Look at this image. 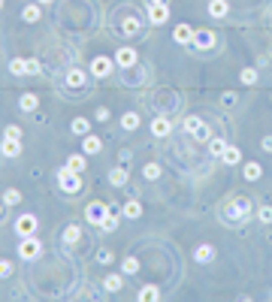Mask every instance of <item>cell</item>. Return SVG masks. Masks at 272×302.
<instances>
[{
    "instance_id": "cell-41",
    "label": "cell",
    "mask_w": 272,
    "mask_h": 302,
    "mask_svg": "<svg viewBox=\"0 0 272 302\" xmlns=\"http://www.w3.org/2000/svg\"><path fill=\"white\" fill-rule=\"evenodd\" d=\"M3 136H9V139H21V127H18V124H9V127L3 130Z\"/></svg>"
},
{
    "instance_id": "cell-35",
    "label": "cell",
    "mask_w": 272,
    "mask_h": 302,
    "mask_svg": "<svg viewBox=\"0 0 272 302\" xmlns=\"http://www.w3.org/2000/svg\"><path fill=\"white\" fill-rule=\"evenodd\" d=\"M3 203H6V206H18V203H21V194H18L15 188H6V191H3Z\"/></svg>"
},
{
    "instance_id": "cell-7",
    "label": "cell",
    "mask_w": 272,
    "mask_h": 302,
    "mask_svg": "<svg viewBox=\"0 0 272 302\" xmlns=\"http://www.w3.org/2000/svg\"><path fill=\"white\" fill-rule=\"evenodd\" d=\"M167 18H170V6L167 3H151L148 6V21L151 24H164Z\"/></svg>"
},
{
    "instance_id": "cell-22",
    "label": "cell",
    "mask_w": 272,
    "mask_h": 302,
    "mask_svg": "<svg viewBox=\"0 0 272 302\" xmlns=\"http://www.w3.org/2000/svg\"><path fill=\"white\" fill-rule=\"evenodd\" d=\"M139 124H142V118H139L136 112H124V115H121V127H124V130H136Z\"/></svg>"
},
{
    "instance_id": "cell-32",
    "label": "cell",
    "mask_w": 272,
    "mask_h": 302,
    "mask_svg": "<svg viewBox=\"0 0 272 302\" xmlns=\"http://www.w3.org/2000/svg\"><path fill=\"white\" fill-rule=\"evenodd\" d=\"M139 215H142V206H139L136 200H130V203L124 206V218H130V221H136Z\"/></svg>"
},
{
    "instance_id": "cell-28",
    "label": "cell",
    "mask_w": 272,
    "mask_h": 302,
    "mask_svg": "<svg viewBox=\"0 0 272 302\" xmlns=\"http://www.w3.org/2000/svg\"><path fill=\"white\" fill-rule=\"evenodd\" d=\"M160 172H164V169H160V163H145V166H142V175H145L148 182H157V178H160Z\"/></svg>"
},
{
    "instance_id": "cell-47",
    "label": "cell",
    "mask_w": 272,
    "mask_h": 302,
    "mask_svg": "<svg viewBox=\"0 0 272 302\" xmlns=\"http://www.w3.org/2000/svg\"><path fill=\"white\" fill-rule=\"evenodd\" d=\"M148 3H167V0H148Z\"/></svg>"
},
{
    "instance_id": "cell-15",
    "label": "cell",
    "mask_w": 272,
    "mask_h": 302,
    "mask_svg": "<svg viewBox=\"0 0 272 302\" xmlns=\"http://www.w3.org/2000/svg\"><path fill=\"white\" fill-rule=\"evenodd\" d=\"M242 160V151L236 148V145H227L224 148V154H221V163H227V166H236Z\"/></svg>"
},
{
    "instance_id": "cell-16",
    "label": "cell",
    "mask_w": 272,
    "mask_h": 302,
    "mask_svg": "<svg viewBox=\"0 0 272 302\" xmlns=\"http://www.w3.org/2000/svg\"><path fill=\"white\" fill-rule=\"evenodd\" d=\"M136 299H139V302H157V299H160V290H157L154 284H145V287H139Z\"/></svg>"
},
{
    "instance_id": "cell-21",
    "label": "cell",
    "mask_w": 272,
    "mask_h": 302,
    "mask_svg": "<svg viewBox=\"0 0 272 302\" xmlns=\"http://www.w3.org/2000/svg\"><path fill=\"white\" fill-rule=\"evenodd\" d=\"M121 30H124L127 36H133V33H139V30H142V21L130 15V18H124V21H121Z\"/></svg>"
},
{
    "instance_id": "cell-18",
    "label": "cell",
    "mask_w": 272,
    "mask_h": 302,
    "mask_svg": "<svg viewBox=\"0 0 272 302\" xmlns=\"http://www.w3.org/2000/svg\"><path fill=\"white\" fill-rule=\"evenodd\" d=\"M194 260H197V263H209V260H215V248H212V245H200V248L194 251Z\"/></svg>"
},
{
    "instance_id": "cell-46",
    "label": "cell",
    "mask_w": 272,
    "mask_h": 302,
    "mask_svg": "<svg viewBox=\"0 0 272 302\" xmlns=\"http://www.w3.org/2000/svg\"><path fill=\"white\" fill-rule=\"evenodd\" d=\"M3 206H6V203H0V221H3V215H6V212H3Z\"/></svg>"
},
{
    "instance_id": "cell-26",
    "label": "cell",
    "mask_w": 272,
    "mask_h": 302,
    "mask_svg": "<svg viewBox=\"0 0 272 302\" xmlns=\"http://www.w3.org/2000/svg\"><path fill=\"white\" fill-rule=\"evenodd\" d=\"M191 139H197V142H209V139H212V130H209V124H206V121H200V127L191 133Z\"/></svg>"
},
{
    "instance_id": "cell-27",
    "label": "cell",
    "mask_w": 272,
    "mask_h": 302,
    "mask_svg": "<svg viewBox=\"0 0 272 302\" xmlns=\"http://www.w3.org/2000/svg\"><path fill=\"white\" fill-rule=\"evenodd\" d=\"M42 73V64L36 57H24V76H39Z\"/></svg>"
},
{
    "instance_id": "cell-38",
    "label": "cell",
    "mask_w": 272,
    "mask_h": 302,
    "mask_svg": "<svg viewBox=\"0 0 272 302\" xmlns=\"http://www.w3.org/2000/svg\"><path fill=\"white\" fill-rule=\"evenodd\" d=\"M9 73H12V76H24V57L9 61Z\"/></svg>"
},
{
    "instance_id": "cell-31",
    "label": "cell",
    "mask_w": 272,
    "mask_h": 302,
    "mask_svg": "<svg viewBox=\"0 0 272 302\" xmlns=\"http://www.w3.org/2000/svg\"><path fill=\"white\" fill-rule=\"evenodd\" d=\"M67 166H70L73 172H82V169H85V151H82V154H70Z\"/></svg>"
},
{
    "instance_id": "cell-20",
    "label": "cell",
    "mask_w": 272,
    "mask_h": 302,
    "mask_svg": "<svg viewBox=\"0 0 272 302\" xmlns=\"http://www.w3.org/2000/svg\"><path fill=\"white\" fill-rule=\"evenodd\" d=\"M21 18H24L27 24H36V21H39V3H30V6H24V9H21Z\"/></svg>"
},
{
    "instance_id": "cell-6",
    "label": "cell",
    "mask_w": 272,
    "mask_h": 302,
    "mask_svg": "<svg viewBox=\"0 0 272 302\" xmlns=\"http://www.w3.org/2000/svg\"><path fill=\"white\" fill-rule=\"evenodd\" d=\"M15 233H18V236H33V233H36V215H30V212L18 215V221H15Z\"/></svg>"
},
{
    "instance_id": "cell-43",
    "label": "cell",
    "mask_w": 272,
    "mask_h": 302,
    "mask_svg": "<svg viewBox=\"0 0 272 302\" xmlns=\"http://www.w3.org/2000/svg\"><path fill=\"white\" fill-rule=\"evenodd\" d=\"M94 118H97V121H109V109H106V106H100V109H97V115H94Z\"/></svg>"
},
{
    "instance_id": "cell-33",
    "label": "cell",
    "mask_w": 272,
    "mask_h": 302,
    "mask_svg": "<svg viewBox=\"0 0 272 302\" xmlns=\"http://www.w3.org/2000/svg\"><path fill=\"white\" fill-rule=\"evenodd\" d=\"M103 287H106L109 293H115V290H121V287H124V278H121V275H109V278L103 281Z\"/></svg>"
},
{
    "instance_id": "cell-10",
    "label": "cell",
    "mask_w": 272,
    "mask_h": 302,
    "mask_svg": "<svg viewBox=\"0 0 272 302\" xmlns=\"http://www.w3.org/2000/svg\"><path fill=\"white\" fill-rule=\"evenodd\" d=\"M151 133H154V136H160V139H164V136H170V133H173V121H170L167 115H157V118L151 121Z\"/></svg>"
},
{
    "instance_id": "cell-42",
    "label": "cell",
    "mask_w": 272,
    "mask_h": 302,
    "mask_svg": "<svg viewBox=\"0 0 272 302\" xmlns=\"http://www.w3.org/2000/svg\"><path fill=\"white\" fill-rule=\"evenodd\" d=\"M12 269H15V266H12V260H0V278H9V275H12Z\"/></svg>"
},
{
    "instance_id": "cell-1",
    "label": "cell",
    "mask_w": 272,
    "mask_h": 302,
    "mask_svg": "<svg viewBox=\"0 0 272 302\" xmlns=\"http://www.w3.org/2000/svg\"><path fill=\"white\" fill-rule=\"evenodd\" d=\"M251 218V203L248 197H233L227 206H224V221L227 224H245Z\"/></svg>"
},
{
    "instance_id": "cell-11",
    "label": "cell",
    "mask_w": 272,
    "mask_h": 302,
    "mask_svg": "<svg viewBox=\"0 0 272 302\" xmlns=\"http://www.w3.org/2000/svg\"><path fill=\"white\" fill-rule=\"evenodd\" d=\"M82 151H85V154H100V151H103V139L94 136V133H85V136H82Z\"/></svg>"
},
{
    "instance_id": "cell-37",
    "label": "cell",
    "mask_w": 272,
    "mask_h": 302,
    "mask_svg": "<svg viewBox=\"0 0 272 302\" xmlns=\"http://www.w3.org/2000/svg\"><path fill=\"white\" fill-rule=\"evenodd\" d=\"M182 127H185V133H188V136H191V133H194V130H197V127H200V118H197V115H188V118H185V121H182Z\"/></svg>"
},
{
    "instance_id": "cell-44",
    "label": "cell",
    "mask_w": 272,
    "mask_h": 302,
    "mask_svg": "<svg viewBox=\"0 0 272 302\" xmlns=\"http://www.w3.org/2000/svg\"><path fill=\"white\" fill-rule=\"evenodd\" d=\"M97 263H112V251H100V254H97Z\"/></svg>"
},
{
    "instance_id": "cell-2",
    "label": "cell",
    "mask_w": 272,
    "mask_h": 302,
    "mask_svg": "<svg viewBox=\"0 0 272 302\" xmlns=\"http://www.w3.org/2000/svg\"><path fill=\"white\" fill-rule=\"evenodd\" d=\"M42 254V242L36 239V236H21V242H18V257L21 260H36Z\"/></svg>"
},
{
    "instance_id": "cell-12",
    "label": "cell",
    "mask_w": 272,
    "mask_h": 302,
    "mask_svg": "<svg viewBox=\"0 0 272 302\" xmlns=\"http://www.w3.org/2000/svg\"><path fill=\"white\" fill-rule=\"evenodd\" d=\"M0 154H3V157H18V154H21V139H9V136H3V142H0Z\"/></svg>"
},
{
    "instance_id": "cell-24",
    "label": "cell",
    "mask_w": 272,
    "mask_h": 302,
    "mask_svg": "<svg viewBox=\"0 0 272 302\" xmlns=\"http://www.w3.org/2000/svg\"><path fill=\"white\" fill-rule=\"evenodd\" d=\"M109 182H112L115 188H124V185H127V169H124V166H115V169L109 172Z\"/></svg>"
},
{
    "instance_id": "cell-5",
    "label": "cell",
    "mask_w": 272,
    "mask_h": 302,
    "mask_svg": "<svg viewBox=\"0 0 272 302\" xmlns=\"http://www.w3.org/2000/svg\"><path fill=\"white\" fill-rule=\"evenodd\" d=\"M112 67H115V57L97 54V57L91 61V76H94V79H106V76L112 73Z\"/></svg>"
},
{
    "instance_id": "cell-13",
    "label": "cell",
    "mask_w": 272,
    "mask_h": 302,
    "mask_svg": "<svg viewBox=\"0 0 272 302\" xmlns=\"http://www.w3.org/2000/svg\"><path fill=\"white\" fill-rule=\"evenodd\" d=\"M173 39H176V42H182V45L194 42V27H191V24H176V30H173Z\"/></svg>"
},
{
    "instance_id": "cell-4",
    "label": "cell",
    "mask_w": 272,
    "mask_h": 302,
    "mask_svg": "<svg viewBox=\"0 0 272 302\" xmlns=\"http://www.w3.org/2000/svg\"><path fill=\"white\" fill-rule=\"evenodd\" d=\"M106 215H109V209L103 206V203H88L85 206V221L91 224V227H103V221H106Z\"/></svg>"
},
{
    "instance_id": "cell-34",
    "label": "cell",
    "mask_w": 272,
    "mask_h": 302,
    "mask_svg": "<svg viewBox=\"0 0 272 302\" xmlns=\"http://www.w3.org/2000/svg\"><path fill=\"white\" fill-rule=\"evenodd\" d=\"M224 148H227V142H224V139H209V154H212V157H221V154H224Z\"/></svg>"
},
{
    "instance_id": "cell-19",
    "label": "cell",
    "mask_w": 272,
    "mask_h": 302,
    "mask_svg": "<svg viewBox=\"0 0 272 302\" xmlns=\"http://www.w3.org/2000/svg\"><path fill=\"white\" fill-rule=\"evenodd\" d=\"M227 9H230L227 0H209V15H212V18H224Z\"/></svg>"
},
{
    "instance_id": "cell-36",
    "label": "cell",
    "mask_w": 272,
    "mask_h": 302,
    "mask_svg": "<svg viewBox=\"0 0 272 302\" xmlns=\"http://www.w3.org/2000/svg\"><path fill=\"white\" fill-rule=\"evenodd\" d=\"M239 79H242V85H254V82H257V70H254V67H245V70L239 73Z\"/></svg>"
},
{
    "instance_id": "cell-3",
    "label": "cell",
    "mask_w": 272,
    "mask_h": 302,
    "mask_svg": "<svg viewBox=\"0 0 272 302\" xmlns=\"http://www.w3.org/2000/svg\"><path fill=\"white\" fill-rule=\"evenodd\" d=\"M58 178H61V191H64V194H79V191H82V178H79V172H73L70 166H64V169L58 172Z\"/></svg>"
},
{
    "instance_id": "cell-49",
    "label": "cell",
    "mask_w": 272,
    "mask_h": 302,
    "mask_svg": "<svg viewBox=\"0 0 272 302\" xmlns=\"http://www.w3.org/2000/svg\"><path fill=\"white\" fill-rule=\"evenodd\" d=\"M0 9H3V0H0Z\"/></svg>"
},
{
    "instance_id": "cell-9",
    "label": "cell",
    "mask_w": 272,
    "mask_h": 302,
    "mask_svg": "<svg viewBox=\"0 0 272 302\" xmlns=\"http://www.w3.org/2000/svg\"><path fill=\"white\" fill-rule=\"evenodd\" d=\"M115 64L118 67H136V48H130V45L118 48L115 51Z\"/></svg>"
},
{
    "instance_id": "cell-8",
    "label": "cell",
    "mask_w": 272,
    "mask_h": 302,
    "mask_svg": "<svg viewBox=\"0 0 272 302\" xmlns=\"http://www.w3.org/2000/svg\"><path fill=\"white\" fill-rule=\"evenodd\" d=\"M212 45H215V33H212V30H194V48L206 51V48H212Z\"/></svg>"
},
{
    "instance_id": "cell-30",
    "label": "cell",
    "mask_w": 272,
    "mask_h": 302,
    "mask_svg": "<svg viewBox=\"0 0 272 302\" xmlns=\"http://www.w3.org/2000/svg\"><path fill=\"white\" fill-rule=\"evenodd\" d=\"M121 272H124V275H136V272H139V260H136V257H124V260H121Z\"/></svg>"
},
{
    "instance_id": "cell-45",
    "label": "cell",
    "mask_w": 272,
    "mask_h": 302,
    "mask_svg": "<svg viewBox=\"0 0 272 302\" xmlns=\"http://www.w3.org/2000/svg\"><path fill=\"white\" fill-rule=\"evenodd\" d=\"M263 151H269L272 154V136H263Z\"/></svg>"
},
{
    "instance_id": "cell-25",
    "label": "cell",
    "mask_w": 272,
    "mask_h": 302,
    "mask_svg": "<svg viewBox=\"0 0 272 302\" xmlns=\"http://www.w3.org/2000/svg\"><path fill=\"white\" fill-rule=\"evenodd\" d=\"M70 130H73L76 136H85V133L91 130V121H88V118H73V124H70Z\"/></svg>"
},
{
    "instance_id": "cell-17",
    "label": "cell",
    "mask_w": 272,
    "mask_h": 302,
    "mask_svg": "<svg viewBox=\"0 0 272 302\" xmlns=\"http://www.w3.org/2000/svg\"><path fill=\"white\" fill-rule=\"evenodd\" d=\"M67 85H70V88H82V85H85V73H82L79 67H70V70H67Z\"/></svg>"
},
{
    "instance_id": "cell-23",
    "label": "cell",
    "mask_w": 272,
    "mask_h": 302,
    "mask_svg": "<svg viewBox=\"0 0 272 302\" xmlns=\"http://www.w3.org/2000/svg\"><path fill=\"white\" fill-rule=\"evenodd\" d=\"M242 172H245V178H248V182H257V178L263 175V163H254V160H251V163H245V169H242Z\"/></svg>"
},
{
    "instance_id": "cell-29",
    "label": "cell",
    "mask_w": 272,
    "mask_h": 302,
    "mask_svg": "<svg viewBox=\"0 0 272 302\" xmlns=\"http://www.w3.org/2000/svg\"><path fill=\"white\" fill-rule=\"evenodd\" d=\"M79 236H82V230H79L76 224L64 227V242H67V245H76V242H79Z\"/></svg>"
},
{
    "instance_id": "cell-14",
    "label": "cell",
    "mask_w": 272,
    "mask_h": 302,
    "mask_svg": "<svg viewBox=\"0 0 272 302\" xmlns=\"http://www.w3.org/2000/svg\"><path fill=\"white\" fill-rule=\"evenodd\" d=\"M36 106H39V97H36V94H30V91H27V94H21V97H18V109H21V112H33Z\"/></svg>"
},
{
    "instance_id": "cell-40",
    "label": "cell",
    "mask_w": 272,
    "mask_h": 302,
    "mask_svg": "<svg viewBox=\"0 0 272 302\" xmlns=\"http://www.w3.org/2000/svg\"><path fill=\"white\" fill-rule=\"evenodd\" d=\"M257 218H260L263 224H272V206H260V209H257Z\"/></svg>"
},
{
    "instance_id": "cell-48",
    "label": "cell",
    "mask_w": 272,
    "mask_h": 302,
    "mask_svg": "<svg viewBox=\"0 0 272 302\" xmlns=\"http://www.w3.org/2000/svg\"><path fill=\"white\" fill-rule=\"evenodd\" d=\"M36 3H39V6H42V3H51V0H36Z\"/></svg>"
},
{
    "instance_id": "cell-39",
    "label": "cell",
    "mask_w": 272,
    "mask_h": 302,
    "mask_svg": "<svg viewBox=\"0 0 272 302\" xmlns=\"http://www.w3.org/2000/svg\"><path fill=\"white\" fill-rule=\"evenodd\" d=\"M115 227H118V215H115V212H109V215H106V221H103V227H100V230H106V233H112V230H115Z\"/></svg>"
}]
</instances>
